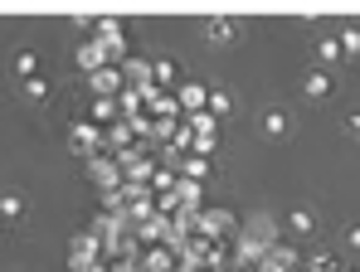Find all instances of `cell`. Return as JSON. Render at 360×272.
I'll use <instances>...</instances> for the list:
<instances>
[{
	"label": "cell",
	"mask_w": 360,
	"mask_h": 272,
	"mask_svg": "<svg viewBox=\"0 0 360 272\" xmlns=\"http://www.w3.org/2000/svg\"><path fill=\"white\" fill-rule=\"evenodd\" d=\"M292 131H297V122H292L288 108L273 103V108L258 112V136H263V141H278V146H283V141H292Z\"/></svg>",
	"instance_id": "1"
},
{
	"label": "cell",
	"mask_w": 360,
	"mask_h": 272,
	"mask_svg": "<svg viewBox=\"0 0 360 272\" xmlns=\"http://www.w3.org/2000/svg\"><path fill=\"white\" fill-rule=\"evenodd\" d=\"M200 34H205V44H239L243 39V20H234V15H210L205 25H200Z\"/></svg>",
	"instance_id": "2"
},
{
	"label": "cell",
	"mask_w": 360,
	"mask_h": 272,
	"mask_svg": "<svg viewBox=\"0 0 360 272\" xmlns=\"http://www.w3.org/2000/svg\"><path fill=\"white\" fill-rule=\"evenodd\" d=\"M331 98H336V73L307 68L302 73V103H331Z\"/></svg>",
	"instance_id": "3"
},
{
	"label": "cell",
	"mask_w": 360,
	"mask_h": 272,
	"mask_svg": "<svg viewBox=\"0 0 360 272\" xmlns=\"http://www.w3.org/2000/svg\"><path fill=\"white\" fill-rule=\"evenodd\" d=\"M311 68H326V73H336L346 58H341V44H336V34H311Z\"/></svg>",
	"instance_id": "4"
},
{
	"label": "cell",
	"mask_w": 360,
	"mask_h": 272,
	"mask_svg": "<svg viewBox=\"0 0 360 272\" xmlns=\"http://www.w3.org/2000/svg\"><path fill=\"white\" fill-rule=\"evenodd\" d=\"M283 224H288V233H292V238H316V233H321V214H316L311 205L288 209V219H283Z\"/></svg>",
	"instance_id": "5"
},
{
	"label": "cell",
	"mask_w": 360,
	"mask_h": 272,
	"mask_svg": "<svg viewBox=\"0 0 360 272\" xmlns=\"http://www.w3.org/2000/svg\"><path fill=\"white\" fill-rule=\"evenodd\" d=\"M346 268V258L336 253V248H311L307 258H302V272H341Z\"/></svg>",
	"instance_id": "6"
},
{
	"label": "cell",
	"mask_w": 360,
	"mask_h": 272,
	"mask_svg": "<svg viewBox=\"0 0 360 272\" xmlns=\"http://www.w3.org/2000/svg\"><path fill=\"white\" fill-rule=\"evenodd\" d=\"M336 253H341V258H360V219H346V224H341Z\"/></svg>",
	"instance_id": "7"
},
{
	"label": "cell",
	"mask_w": 360,
	"mask_h": 272,
	"mask_svg": "<svg viewBox=\"0 0 360 272\" xmlns=\"http://www.w3.org/2000/svg\"><path fill=\"white\" fill-rule=\"evenodd\" d=\"M20 93H25V103H49V98H54V83L39 73V78H25V83H20Z\"/></svg>",
	"instance_id": "8"
},
{
	"label": "cell",
	"mask_w": 360,
	"mask_h": 272,
	"mask_svg": "<svg viewBox=\"0 0 360 272\" xmlns=\"http://www.w3.org/2000/svg\"><path fill=\"white\" fill-rule=\"evenodd\" d=\"M336 44H341V58H346V63L360 58V25H341V30H336Z\"/></svg>",
	"instance_id": "9"
},
{
	"label": "cell",
	"mask_w": 360,
	"mask_h": 272,
	"mask_svg": "<svg viewBox=\"0 0 360 272\" xmlns=\"http://www.w3.org/2000/svg\"><path fill=\"white\" fill-rule=\"evenodd\" d=\"M20 219H25V195L5 190L0 195V224H20Z\"/></svg>",
	"instance_id": "10"
},
{
	"label": "cell",
	"mask_w": 360,
	"mask_h": 272,
	"mask_svg": "<svg viewBox=\"0 0 360 272\" xmlns=\"http://www.w3.org/2000/svg\"><path fill=\"white\" fill-rule=\"evenodd\" d=\"M10 68H15V78H20V83H25V78H39V54H34V49H20Z\"/></svg>",
	"instance_id": "11"
},
{
	"label": "cell",
	"mask_w": 360,
	"mask_h": 272,
	"mask_svg": "<svg viewBox=\"0 0 360 272\" xmlns=\"http://www.w3.org/2000/svg\"><path fill=\"white\" fill-rule=\"evenodd\" d=\"M297 263H302V258H297V253H292V248H278V253H273V268H278V272L297 268Z\"/></svg>",
	"instance_id": "12"
},
{
	"label": "cell",
	"mask_w": 360,
	"mask_h": 272,
	"mask_svg": "<svg viewBox=\"0 0 360 272\" xmlns=\"http://www.w3.org/2000/svg\"><path fill=\"white\" fill-rule=\"evenodd\" d=\"M210 108H214V112H229V108H234V98H229L224 88H214V93H210Z\"/></svg>",
	"instance_id": "13"
},
{
	"label": "cell",
	"mask_w": 360,
	"mask_h": 272,
	"mask_svg": "<svg viewBox=\"0 0 360 272\" xmlns=\"http://www.w3.org/2000/svg\"><path fill=\"white\" fill-rule=\"evenodd\" d=\"M341 131H346V136H351V141H360V112H351V117H346V122H341Z\"/></svg>",
	"instance_id": "14"
},
{
	"label": "cell",
	"mask_w": 360,
	"mask_h": 272,
	"mask_svg": "<svg viewBox=\"0 0 360 272\" xmlns=\"http://www.w3.org/2000/svg\"><path fill=\"white\" fill-rule=\"evenodd\" d=\"M341 272H360V268H341Z\"/></svg>",
	"instance_id": "15"
}]
</instances>
